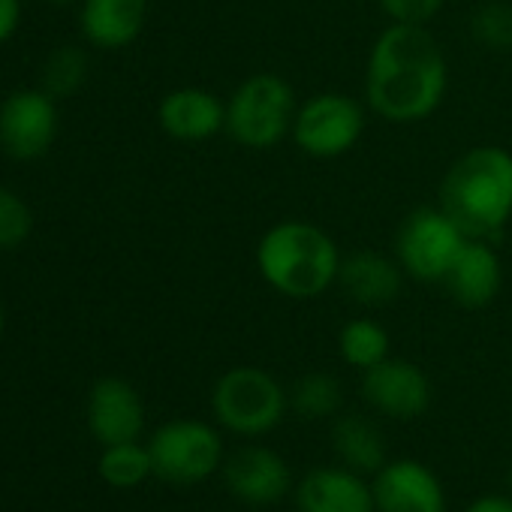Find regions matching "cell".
<instances>
[{
    "label": "cell",
    "instance_id": "obj_22",
    "mask_svg": "<svg viewBox=\"0 0 512 512\" xmlns=\"http://www.w3.org/2000/svg\"><path fill=\"white\" fill-rule=\"evenodd\" d=\"M100 476L112 488H136V485H142L148 476H154L148 446H139L136 440L106 446L103 455H100Z\"/></svg>",
    "mask_w": 512,
    "mask_h": 512
},
{
    "label": "cell",
    "instance_id": "obj_13",
    "mask_svg": "<svg viewBox=\"0 0 512 512\" xmlns=\"http://www.w3.org/2000/svg\"><path fill=\"white\" fill-rule=\"evenodd\" d=\"M296 506L299 512H377L371 479L344 464L308 470L296 485Z\"/></svg>",
    "mask_w": 512,
    "mask_h": 512
},
{
    "label": "cell",
    "instance_id": "obj_20",
    "mask_svg": "<svg viewBox=\"0 0 512 512\" xmlns=\"http://www.w3.org/2000/svg\"><path fill=\"white\" fill-rule=\"evenodd\" d=\"M338 350L344 356V362L350 368H359V371H368L374 365H380L383 359H389L392 353V338L389 332L371 320V317H356L350 320L341 335H338Z\"/></svg>",
    "mask_w": 512,
    "mask_h": 512
},
{
    "label": "cell",
    "instance_id": "obj_28",
    "mask_svg": "<svg viewBox=\"0 0 512 512\" xmlns=\"http://www.w3.org/2000/svg\"><path fill=\"white\" fill-rule=\"evenodd\" d=\"M464 512H512V494H482Z\"/></svg>",
    "mask_w": 512,
    "mask_h": 512
},
{
    "label": "cell",
    "instance_id": "obj_6",
    "mask_svg": "<svg viewBox=\"0 0 512 512\" xmlns=\"http://www.w3.org/2000/svg\"><path fill=\"white\" fill-rule=\"evenodd\" d=\"M154 476L172 485H196L223 467V437L202 419H172L148 443Z\"/></svg>",
    "mask_w": 512,
    "mask_h": 512
},
{
    "label": "cell",
    "instance_id": "obj_26",
    "mask_svg": "<svg viewBox=\"0 0 512 512\" xmlns=\"http://www.w3.org/2000/svg\"><path fill=\"white\" fill-rule=\"evenodd\" d=\"M377 4L389 16V22H398V25H428L440 13L443 0H377Z\"/></svg>",
    "mask_w": 512,
    "mask_h": 512
},
{
    "label": "cell",
    "instance_id": "obj_14",
    "mask_svg": "<svg viewBox=\"0 0 512 512\" xmlns=\"http://www.w3.org/2000/svg\"><path fill=\"white\" fill-rule=\"evenodd\" d=\"M88 428L103 446L139 440L145 428V404L121 377H103L88 395Z\"/></svg>",
    "mask_w": 512,
    "mask_h": 512
},
{
    "label": "cell",
    "instance_id": "obj_3",
    "mask_svg": "<svg viewBox=\"0 0 512 512\" xmlns=\"http://www.w3.org/2000/svg\"><path fill=\"white\" fill-rule=\"evenodd\" d=\"M341 260L335 238L305 220H281L256 244V269L263 281L296 302L320 299L335 287Z\"/></svg>",
    "mask_w": 512,
    "mask_h": 512
},
{
    "label": "cell",
    "instance_id": "obj_29",
    "mask_svg": "<svg viewBox=\"0 0 512 512\" xmlns=\"http://www.w3.org/2000/svg\"><path fill=\"white\" fill-rule=\"evenodd\" d=\"M49 4H55V7H67V4H76V0H49Z\"/></svg>",
    "mask_w": 512,
    "mask_h": 512
},
{
    "label": "cell",
    "instance_id": "obj_23",
    "mask_svg": "<svg viewBox=\"0 0 512 512\" xmlns=\"http://www.w3.org/2000/svg\"><path fill=\"white\" fill-rule=\"evenodd\" d=\"M88 79V55L76 46L55 49L43 64V91L55 100L73 97Z\"/></svg>",
    "mask_w": 512,
    "mask_h": 512
},
{
    "label": "cell",
    "instance_id": "obj_15",
    "mask_svg": "<svg viewBox=\"0 0 512 512\" xmlns=\"http://www.w3.org/2000/svg\"><path fill=\"white\" fill-rule=\"evenodd\" d=\"M449 299L467 311H479L491 305L503 287V266L494 247L482 238H467L452 260L449 272L440 281Z\"/></svg>",
    "mask_w": 512,
    "mask_h": 512
},
{
    "label": "cell",
    "instance_id": "obj_12",
    "mask_svg": "<svg viewBox=\"0 0 512 512\" xmlns=\"http://www.w3.org/2000/svg\"><path fill=\"white\" fill-rule=\"evenodd\" d=\"M362 398L389 419H416L431 404V383L419 365L389 356L362 371Z\"/></svg>",
    "mask_w": 512,
    "mask_h": 512
},
{
    "label": "cell",
    "instance_id": "obj_4",
    "mask_svg": "<svg viewBox=\"0 0 512 512\" xmlns=\"http://www.w3.org/2000/svg\"><path fill=\"white\" fill-rule=\"evenodd\" d=\"M287 407L290 395L281 380L256 365L229 368L211 389L214 422L247 440L272 434L287 416Z\"/></svg>",
    "mask_w": 512,
    "mask_h": 512
},
{
    "label": "cell",
    "instance_id": "obj_17",
    "mask_svg": "<svg viewBox=\"0 0 512 512\" xmlns=\"http://www.w3.org/2000/svg\"><path fill=\"white\" fill-rule=\"evenodd\" d=\"M338 284L350 302L362 308H386L401 296L404 269L398 260H389L377 250H356L341 260Z\"/></svg>",
    "mask_w": 512,
    "mask_h": 512
},
{
    "label": "cell",
    "instance_id": "obj_10",
    "mask_svg": "<svg viewBox=\"0 0 512 512\" xmlns=\"http://www.w3.org/2000/svg\"><path fill=\"white\" fill-rule=\"evenodd\" d=\"M226 491L247 506H275L293 491V470L287 458L263 443L238 446L223 458Z\"/></svg>",
    "mask_w": 512,
    "mask_h": 512
},
{
    "label": "cell",
    "instance_id": "obj_1",
    "mask_svg": "<svg viewBox=\"0 0 512 512\" xmlns=\"http://www.w3.org/2000/svg\"><path fill=\"white\" fill-rule=\"evenodd\" d=\"M449 82L440 43L425 25L392 22L371 46L365 67V100L392 124L425 121L443 103Z\"/></svg>",
    "mask_w": 512,
    "mask_h": 512
},
{
    "label": "cell",
    "instance_id": "obj_16",
    "mask_svg": "<svg viewBox=\"0 0 512 512\" xmlns=\"http://www.w3.org/2000/svg\"><path fill=\"white\" fill-rule=\"evenodd\" d=\"M157 121L178 142H205L226 130V100L205 88H175L160 100Z\"/></svg>",
    "mask_w": 512,
    "mask_h": 512
},
{
    "label": "cell",
    "instance_id": "obj_25",
    "mask_svg": "<svg viewBox=\"0 0 512 512\" xmlns=\"http://www.w3.org/2000/svg\"><path fill=\"white\" fill-rule=\"evenodd\" d=\"M31 229H34V214L28 202L16 190L0 184V250H13L25 244Z\"/></svg>",
    "mask_w": 512,
    "mask_h": 512
},
{
    "label": "cell",
    "instance_id": "obj_2",
    "mask_svg": "<svg viewBox=\"0 0 512 512\" xmlns=\"http://www.w3.org/2000/svg\"><path fill=\"white\" fill-rule=\"evenodd\" d=\"M440 208L467 238H494L512 217V154L479 145L461 154L443 175Z\"/></svg>",
    "mask_w": 512,
    "mask_h": 512
},
{
    "label": "cell",
    "instance_id": "obj_9",
    "mask_svg": "<svg viewBox=\"0 0 512 512\" xmlns=\"http://www.w3.org/2000/svg\"><path fill=\"white\" fill-rule=\"evenodd\" d=\"M61 127L58 100L43 88L13 91L0 103V148L13 160H37L43 157Z\"/></svg>",
    "mask_w": 512,
    "mask_h": 512
},
{
    "label": "cell",
    "instance_id": "obj_7",
    "mask_svg": "<svg viewBox=\"0 0 512 512\" xmlns=\"http://www.w3.org/2000/svg\"><path fill=\"white\" fill-rule=\"evenodd\" d=\"M290 136L299 151L314 160L344 157L365 136V109L347 94H314L311 100L299 103Z\"/></svg>",
    "mask_w": 512,
    "mask_h": 512
},
{
    "label": "cell",
    "instance_id": "obj_11",
    "mask_svg": "<svg viewBox=\"0 0 512 512\" xmlns=\"http://www.w3.org/2000/svg\"><path fill=\"white\" fill-rule=\"evenodd\" d=\"M371 488L377 512H446L440 476L416 458L386 461L371 476Z\"/></svg>",
    "mask_w": 512,
    "mask_h": 512
},
{
    "label": "cell",
    "instance_id": "obj_5",
    "mask_svg": "<svg viewBox=\"0 0 512 512\" xmlns=\"http://www.w3.org/2000/svg\"><path fill=\"white\" fill-rule=\"evenodd\" d=\"M299 100L293 85L278 73L244 79L226 100V133L250 151H269L293 133Z\"/></svg>",
    "mask_w": 512,
    "mask_h": 512
},
{
    "label": "cell",
    "instance_id": "obj_18",
    "mask_svg": "<svg viewBox=\"0 0 512 512\" xmlns=\"http://www.w3.org/2000/svg\"><path fill=\"white\" fill-rule=\"evenodd\" d=\"M148 19V0H79L82 37L103 52L136 43Z\"/></svg>",
    "mask_w": 512,
    "mask_h": 512
},
{
    "label": "cell",
    "instance_id": "obj_27",
    "mask_svg": "<svg viewBox=\"0 0 512 512\" xmlns=\"http://www.w3.org/2000/svg\"><path fill=\"white\" fill-rule=\"evenodd\" d=\"M22 22V0H0V46L16 37Z\"/></svg>",
    "mask_w": 512,
    "mask_h": 512
},
{
    "label": "cell",
    "instance_id": "obj_30",
    "mask_svg": "<svg viewBox=\"0 0 512 512\" xmlns=\"http://www.w3.org/2000/svg\"><path fill=\"white\" fill-rule=\"evenodd\" d=\"M0 338H4V305H0Z\"/></svg>",
    "mask_w": 512,
    "mask_h": 512
},
{
    "label": "cell",
    "instance_id": "obj_24",
    "mask_svg": "<svg viewBox=\"0 0 512 512\" xmlns=\"http://www.w3.org/2000/svg\"><path fill=\"white\" fill-rule=\"evenodd\" d=\"M470 37L491 52H512V4L488 0L470 16Z\"/></svg>",
    "mask_w": 512,
    "mask_h": 512
},
{
    "label": "cell",
    "instance_id": "obj_31",
    "mask_svg": "<svg viewBox=\"0 0 512 512\" xmlns=\"http://www.w3.org/2000/svg\"><path fill=\"white\" fill-rule=\"evenodd\" d=\"M506 485H509V494H512V470H509V476H506Z\"/></svg>",
    "mask_w": 512,
    "mask_h": 512
},
{
    "label": "cell",
    "instance_id": "obj_21",
    "mask_svg": "<svg viewBox=\"0 0 512 512\" xmlns=\"http://www.w3.org/2000/svg\"><path fill=\"white\" fill-rule=\"evenodd\" d=\"M341 404H344V386L335 374H326V371L305 374L290 392V407L305 419L338 416Z\"/></svg>",
    "mask_w": 512,
    "mask_h": 512
},
{
    "label": "cell",
    "instance_id": "obj_8",
    "mask_svg": "<svg viewBox=\"0 0 512 512\" xmlns=\"http://www.w3.org/2000/svg\"><path fill=\"white\" fill-rule=\"evenodd\" d=\"M464 241L467 235L452 223V217L440 205L437 208L425 205L404 217L398 229L395 253L404 275L422 284H437L449 272Z\"/></svg>",
    "mask_w": 512,
    "mask_h": 512
},
{
    "label": "cell",
    "instance_id": "obj_19",
    "mask_svg": "<svg viewBox=\"0 0 512 512\" xmlns=\"http://www.w3.org/2000/svg\"><path fill=\"white\" fill-rule=\"evenodd\" d=\"M332 449H335L338 464H344L362 476H374L389 461V446H386L383 431L377 428V422H371L362 413L335 416Z\"/></svg>",
    "mask_w": 512,
    "mask_h": 512
}]
</instances>
